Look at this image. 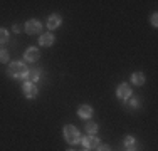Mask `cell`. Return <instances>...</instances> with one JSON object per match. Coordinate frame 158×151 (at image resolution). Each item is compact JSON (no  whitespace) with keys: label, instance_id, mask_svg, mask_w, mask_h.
Returning <instances> with one entry per match:
<instances>
[{"label":"cell","instance_id":"13","mask_svg":"<svg viewBox=\"0 0 158 151\" xmlns=\"http://www.w3.org/2000/svg\"><path fill=\"white\" fill-rule=\"evenodd\" d=\"M145 74L143 72H133L131 74V84H135V86H143L145 84Z\"/></svg>","mask_w":158,"mask_h":151},{"label":"cell","instance_id":"22","mask_svg":"<svg viewBox=\"0 0 158 151\" xmlns=\"http://www.w3.org/2000/svg\"><path fill=\"white\" fill-rule=\"evenodd\" d=\"M84 151H88V149H84Z\"/></svg>","mask_w":158,"mask_h":151},{"label":"cell","instance_id":"10","mask_svg":"<svg viewBox=\"0 0 158 151\" xmlns=\"http://www.w3.org/2000/svg\"><path fill=\"white\" fill-rule=\"evenodd\" d=\"M61 22H62V18H61V15H59V14H51V15H49V18H47V29L49 30L57 29L59 25H61Z\"/></svg>","mask_w":158,"mask_h":151},{"label":"cell","instance_id":"17","mask_svg":"<svg viewBox=\"0 0 158 151\" xmlns=\"http://www.w3.org/2000/svg\"><path fill=\"white\" fill-rule=\"evenodd\" d=\"M7 40H9V30L0 27V44H5Z\"/></svg>","mask_w":158,"mask_h":151},{"label":"cell","instance_id":"8","mask_svg":"<svg viewBox=\"0 0 158 151\" xmlns=\"http://www.w3.org/2000/svg\"><path fill=\"white\" fill-rule=\"evenodd\" d=\"M56 42V37H54V34H51V32H44V34H40V37H39V44L42 45V47H51L52 44Z\"/></svg>","mask_w":158,"mask_h":151},{"label":"cell","instance_id":"7","mask_svg":"<svg viewBox=\"0 0 158 151\" xmlns=\"http://www.w3.org/2000/svg\"><path fill=\"white\" fill-rule=\"evenodd\" d=\"M40 57V52L37 47H29L27 51L24 52V59L27 60V62H37Z\"/></svg>","mask_w":158,"mask_h":151},{"label":"cell","instance_id":"16","mask_svg":"<svg viewBox=\"0 0 158 151\" xmlns=\"http://www.w3.org/2000/svg\"><path fill=\"white\" fill-rule=\"evenodd\" d=\"M126 101H128V106H130L131 109H138V108H140V99H138L136 96L130 97V99H126Z\"/></svg>","mask_w":158,"mask_h":151},{"label":"cell","instance_id":"21","mask_svg":"<svg viewBox=\"0 0 158 151\" xmlns=\"http://www.w3.org/2000/svg\"><path fill=\"white\" fill-rule=\"evenodd\" d=\"M67 151H76V149H67Z\"/></svg>","mask_w":158,"mask_h":151},{"label":"cell","instance_id":"6","mask_svg":"<svg viewBox=\"0 0 158 151\" xmlns=\"http://www.w3.org/2000/svg\"><path fill=\"white\" fill-rule=\"evenodd\" d=\"M24 30L29 34V35H34V34H37V32H40V30H42V22L32 18V20H29L27 24L24 25Z\"/></svg>","mask_w":158,"mask_h":151},{"label":"cell","instance_id":"20","mask_svg":"<svg viewBox=\"0 0 158 151\" xmlns=\"http://www.w3.org/2000/svg\"><path fill=\"white\" fill-rule=\"evenodd\" d=\"M22 29H24V27H22V25H19V24H15V25H14V32H22Z\"/></svg>","mask_w":158,"mask_h":151},{"label":"cell","instance_id":"4","mask_svg":"<svg viewBox=\"0 0 158 151\" xmlns=\"http://www.w3.org/2000/svg\"><path fill=\"white\" fill-rule=\"evenodd\" d=\"M131 92H133V91H131V86L126 84V82H121V84L116 88V97H118V99H123V101L130 99Z\"/></svg>","mask_w":158,"mask_h":151},{"label":"cell","instance_id":"3","mask_svg":"<svg viewBox=\"0 0 158 151\" xmlns=\"http://www.w3.org/2000/svg\"><path fill=\"white\" fill-rule=\"evenodd\" d=\"M22 92H24V96L27 97V99H35L37 94H39V88H37L35 84H32V82L25 81L24 84H22Z\"/></svg>","mask_w":158,"mask_h":151},{"label":"cell","instance_id":"14","mask_svg":"<svg viewBox=\"0 0 158 151\" xmlns=\"http://www.w3.org/2000/svg\"><path fill=\"white\" fill-rule=\"evenodd\" d=\"M98 129H99V126H98L96 123H93V121H89V123L86 124V133H88V134H91V136H96Z\"/></svg>","mask_w":158,"mask_h":151},{"label":"cell","instance_id":"5","mask_svg":"<svg viewBox=\"0 0 158 151\" xmlns=\"http://www.w3.org/2000/svg\"><path fill=\"white\" fill-rule=\"evenodd\" d=\"M99 138H96V136H84V138H81V145L84 146V149H96L98 146H99Z\"/></svg>","mask_w":158,"mask_h":151},{"label":"cell","instance_id":"18","mask_svg":"<svg viewBox=\"0 0 158 151\" xmlns=\"http://www.w3.org/2000/svg\"><path fill=\"white\" fill-rule=\"evenodd\" d=\"M158 14L155 12V14H152V18H150V22H152V25H153V27H156V25H158Z\"/></svg>","mask_w":158,"mask_h":151},{"label":"cell","instance_id":"19","mask_svg":"<svg viewBox=\"0 0 158 151\" xmlns=\"http://www.w3.org/2000/svg\"><path fill=\"white\" fill-rule=\"evenodd\" d=\"M96 149H98V151H111V148H110L108 145H101V143H99V146H98Z\"/></svg>","mask_w":158,"mask_h":151},{"label":"cell","instance_id":"11","mask_svg":"<svg viewBox=\"0 0 158 151\" xmlns=\"http://www.w3.org/2000/svg\"><path fill=\"white\" fill-rule=\"evenodd\" d=\"M123 148H125V151H138L136 139H135L133 136L128 134L126 138H125V141H123Z\"/></svg>","mask_w":158,"mask_h":151},{"label":"cell","instance_id":"15","mask_svg":"<svg viewBox=\"0 0 158 151\" xmlns=\"http://www.w3.org/2000/svg\"><path fill=\"white\" fill-rule=\"evenodd\" d=\"M3 62H9V51L0 45V64H3Z\"/></svg>","mask_w":158,"mask_h":151},{"label":"cell","instance_id":"12","mask_svg":"<svg viewBox=\"0 0 158 151\" xmlns=\"http://www.w3.org/2000/svg\"><path fill=\"white\" fill-rule=\"evenodd\" d=\"M27 82H32V84H35L37 81L40 79V69H37V67H32V69H29L27 72Z\"/></svg>","mask_w":158,"mask_h":151},{"label":"cell","instance_id":"2","mask_svg":"<svg viewBox=\"0 0 158 151\" xmlns=\"http://www.w3.org/2000/svg\"><path fill=\"white\" fill-rule=\"evenodd\" d=\"M64 133V139H66L67 143H71V145H77V143H81V133L77 131L76 126H73V124H66L62 129Z\"/></svg>","mask_w":158,"mask_h":151},{"label":"cell","instance_id":"9","mask_svg":"<svg viewBox=\"0 0 158 151\" xmlns=\"http://www.w3.org/2000/svg\"><path fill=\"white\" fill-rule=\"evenodd\" d=\"M93 112H94V111H93V108L89 104H81L77 108V116H79V118H82V119H89L93 116Z\"/></svg>","mask_w":158,"mask_h":151},{"label":"cell","instance_id":"1","mask_svg":"<svg viewBox=\"0 0 158 151\" xmlns=\"http://www.w3.org/2000/svg\"><path fill=\"white\" fill-rule=\"evenodd\" d=\"M27 66L24 62H19V60H14V62L9 64V69H7V74L14 79H25L27 77Z\"/></svg>","mask_w":158,"mask_h":151}]
</instances>
